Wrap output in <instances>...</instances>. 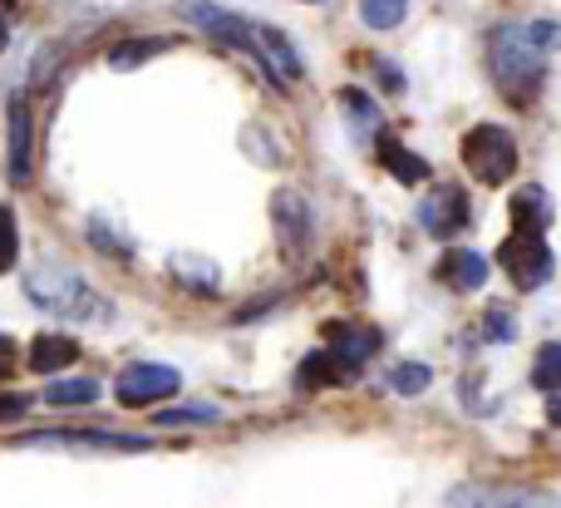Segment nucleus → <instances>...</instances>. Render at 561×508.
<instances>
[{
	"label": "nucleus",
	"mask_w": 561,
	"mask_h": 508,
	"mask_svg": "<svg viewBox=\"0 0 561 508\" xmlns=\"http://www.w3.org/2000/svg\"><path fill=\"white\" fill-rule=\"evenodd\" d=\"M45 400L49 405H94L99 400V381H89V375H69V381L45 385Z\"/></svg>",
	"instance_id": "412c9836"
},
{
	"label": "nucleus",
	"mask_w": 561,
	"mask_h": 508,
	"mask_svg": "<svg viewBox=\"0 0 561 508\" xmlns=\"http://www.w3.org/2000/svg\"><path fill=\"white\" fill-rule=\"evenodd\" d=\"M533 385L537 391H561V346L552 341V346H542V351H537V361H533Z\"/></svg>",
	"instance_id": "5701e85b"
},
{
	"label": "nucleus",
	"mask_w": 561,
	"mask_h": 508,
	"mask_svg": "<svg viewBox=\"0 0 561 508\" xmlns=\"http://www.w3.org/2000/svg\"><path fill=\"white\" fill-rule=\"evenodd\" d=\"M463 163L483 188H503L517 173V138L503 124H478L463 134Z\"/></svg>",
	"instance_id": "20e7f679"
},
{
	"label": "nucleus",
	"mask_w": 561,
	"mask_h": 508,
	"mask_svg": "<svg viewBox=\"0 0 561 508\" xmlns=\"http://www.w3.org/2000/svg\"><path fill=\"white\" fill-rule=\"evenodd\" d=\"M325 346L340 355V361H350L359 371V365L379 351V331H369V326H359V321H330L325 326Z\"/></svg>",
	"instance_id": "ddd939ff"
},
{
	"label": "nucleus",
	"mask_w": 561,
	"mask_h": 508,
	"mask_svg": "<svg viewBox=\"0 0 561 508\" xmlns=\"http://www.w3.org/2000/svg\"><path fill=\"white\" fill-rule=\"evenodd\" d=\"M527 35H533V45L542 49V55L561 49V25H557V20H533V25H527Z\"/></svg>",
	"instance_id": "bb28decb"
},
{
	"label": "nucleus",
	"mask_w": 561,
	"mask_h": 508,
	"mask_svg": "<svg viewBox=\"0 0 561 508\" xmlns=\"http://www.w3.org/2000/svg\"><path fill=\"white\" fill-rule=\"evenodd\" d=\"M183 10L193 25H203L207 35H217L222 45H237V49H247V55L256 59V65L266 69V75L276 79V84H296L300 75H306V65H300V55H296V45H290L280 30L272 25H262V20H247V15H237V10H222V5H213V0H183Z\"/></svg>",
	"instance_id": "f257e3e1"
},
{
	"label": "nucleus",
	"mask_w": 561,
	"mask_h": 508,
	"mask_svg": "<svg viewBox=\"0 0 561 508\" xmlns=\"http://www.w3.org/2000/svg\"><path fill=\"white\" fill-rule=\"evenodd\" d=\"M20 252V227H15V213L10 207H0V272H5L10 262H15Z\"/></svg>",
	"instance_id": "a878e982"
},
{
	"label": "nucleus",
	"mask_w": 561,
	"mask_h": 508,
	"mask_svg": "<svg viewBox=\"0 0 561 508\" xmlns=\"http://www.w3.org/2000/svg\"><path fill=\"white\" fill-rule=\"evenodd\" d=\"M168 272H173L178 282L187 286V292H207V296H213L217 286H222V272H217V267L207 262V257H193V252H178Z\"/></svg>",
	"instance_id": "a211bd4d"
},
{
	"label": "nucleus",
	"mask_w": 561,
	"mask_h": 508,
	"mask_svg": "<svg viewBox=\"0 0 561 508\" xmlns=\"http://www.w3.org/2000/svg\"><path fill=\"white\" fill-rule=\"evenodd\" d=\"M488 336H493V341H513V336H517L513 316H507L503 306H493V312H488Z\"/></svg>",
	"instance_id": "c85d7f7f"
},
{
	"label": "nucleus",
	"mask_w": 561,
	"mask_h": 508,
	"mask_svg": "<svg viewBox=\"0 0 561 508\" xmlns=\"http://www.w3.org/2000/svg\"><path fill=\"white\" fill-rule=\"evenodd\" d=\"M222 420V410L217 405H183V410H163L158 415V425H213Z\"/></svg>",
	"instance_id": "393cba45"
},
{
	"label": "nucleus",
	"mask_w": 561,
	"mask_h": 508,
	"mask_svg": "<svg viewBox=\"0 0 561 508\" xmlns=\"http://www.w3.org/2000/svg\"><path fill=\"white\" fill-rule=\"evenodd\" d=\"M178 385H183V375L173 371V365H158V361H134L118 371L114 381V395L124 410H144V405H158L168 400V395H178Z\"/></svg>",
	"instance_id": "423d86ee"
},
{
	"label": "nucleus",
	"mask_w": 561,
	"mask_h": 508,
	"mask_svg": "<svg viewBox=\"0 0 561 508\" xmlns=\"http://www.w3.org/2000/svg\"><path fill=\"white\" fill-rule=\"evenodd\" d=\"M513 223H517V233H537V237L552 227V197H547L542 183L517 188V197H513Z\"/></svg>",
	"instance_id": "2eb2a0df"
},
{
	"label": "nucleus",
	"mask_w": 561,
	"mask_h": 508,
	"mask_svg": "<svg viewBox=\"0 0 561 508\" xmlns=\"http://www.w3.org/2000/svg\"><path fill=\"white\" fill-rule=\"evenodd\" d=\"M89 237H94L104 252H114V257H128V252H134V242H128V237H114V233H108V223H99V217L89 223Z\"/></svg>",
	"instance_id": "cd10ccee"
},
{
	"label": "nucleus",
	"mask_w": 561,
	"mask_h": 508,
	"mask_svg": "<svg viewBox=\"0 0 561 508\" xmlns=\"http://www.w3.org/2000/svg\"><path fill=\"white\" fill-rule=\"evenodd\" d=\"M30 154H35V128H30V104L25 94H10L5 104V178L15 188L30 183Z\"/></svg>",
	"instance_id": "9d476101"
},
{
	"label": "nucleus",
	"mask_w": 561,
	"mask_h": 508,
	"mask_svg": "<svg viewBox=\"0 0 561 508\" xmlns=\"http://www.w3.org/2000/svg\"><path fill=\"white\" fill-rule=\"evenodd\" d=\"M10 371H15V341H10V336H0V381H5Z\"/></svg>",
	"instance_id": "7c9ffc66"
},
{
	"label": "nucleus",
	"mask_w": 561,
	"mask_h": 508,
	"mask_svg": "<svg viewBox=\"0 0 561 508\" xmlns=\"http://www.w3.org/2000/svg\"><path fill=\"white\" fill-rule=\"evenodd\" d=\"M272 217H276V242H280V252H286L290 262H300V257L310 252V242H316V217H310V203L296 193V188H276Z\"/></svg>",
	"instance_id": "1a4fd4ad"
},
{
	"label": "nucleus",
	"mask_w": 561,
	"mask_h": 508,
	"mask_svg": "<svg viewBox=\"0 0 561 508\" xmlns=\"http://www.w3.org/2000/svg\"><path fill=\"white\" fill-rule=\"evenodd\" d=\"M497 257H503L507 276L517 282V292H537V286H547V282H552V272H557L552 247H547L537 233H517V237H507L503 252H497Z\"/></svg>",
	"instance_id": "0eeeda50"
},
{
	"label": "nucleus",
	"mask_w": 561,
	"mask_h": 508,
	"mask_svg": "<svg viewBox=\"0 0 561 508\" xmlns=\"http://www.w3.org/2000/svg\"><path fill=\"white\" fill-rule=\"evenodd\" d=\"M340 104H345V118H350V134H365V138H375L379 134V109H375V99L365 94V89H340Z\"/></svg>",
	"instance_id": "6ab92c4d"
},
{
	"label": "nucleus",
	"mask_w": 561,
	"mask_h": 508,
	"mask_svg": "<svg viewBox=\"0 0 561 508\" xmlns=\"http://www.w3.org/2000/svg\"><path fill=\"white\" fill-rule=\"evenodd\" d=\"M379 163H385V173L399 178V183H424L428 178V163L419 154H409L399 138H379Z\"/></svg>",
	"instance_id": "f3484780"
},
{
	"label": "nucleus",
	"mask_w": 561,
	"mask_h": 508,
	"mask_svg": "<svg viewBox=\"0 0 561 508\" xmlns=\"http://www.w3.org/2000/svg\"><path fill=\"white\" fill-rule=\"evenodd\" d=\"M75 361H79V346L69 341V336H39V341L30 346V371H39V375H55Z\"/></svg>",
	"instance_id": "dca6fc26"
},
{
	"label": "nucleus",
	"mask_w": 561,
	"mask_h": 508,
	"mask_svg": "<svg viewBox=\"0 0 561 508\" xmlns=\"http://www.w3.org/2000/svg\"><path fill=\"white\" fill-rule=\"evenodd\" d=\"M355 365L350 361H340L335 351H330V346H320V351H310L306 361L296 365V391H335V385H350L355 381Z\"/></svg>",
	"instance_id": "f8f14e48"
},
{
	"label": "nucleus",
	"mask_w": 561,
	"mask_h": 508,
	"mask_svg": "<svg viewBox=\"0 0 561 508\" xmlns=\"http://www.w3.org/2000/svg\"><path fill=\"white\" fill-rule=\"evenodd\" d=\"M428 381H434V371H428V365H419V361H404V365H394V371H389V391H394V395H424Z\"/></svg>",
	"instance_id": "4be33fe9"
},
{
	"label": "nucleus",
	"mask_w": 561,
	"mask_h": 508,
	"mask_svg": "<svg viewBox=\"0 0 561 508\" xmlns=\"http://www.w3.org/2000/svg\"><path fill=\"white\" fill-rule=\"evenodd\" d=\"M404 10H409V0H359V15H365L369 30L399 25V20H404Z\"/></svg>",
	"instance_id": "b1692460"
},
{
	"label": "nucleus",
	"mask_w": 561,
	"mask_h": 508,
	"mask_svg": "<svg viewBox=\"0 0 561 508\" xmlns=\"http://www.w3.org/2000/svg\"><path fill=\"white\" fill-rule=\"evenodd\" d=\"M173 49V39H124V45H114L108 49V69H138V65H148L153 55H168Z\"/></svg>",
	"instance_id": "aec40b11"
},
{
	"label": "nucleus",
	"mask_w": 561,
	"mask_h": 508,
	"mask_svg": "<svg viewBox=\"0 0 561 508\" xmlns=\"http://www.w3.org/2000/svg\"><path fill=\"white\" fill-rule=\"evenodd\" d=\"M5 39H10V30H5V25H0V45H5Z\"/></svg>",
	"instance_id": "72a5a7b5"
},
{
	"label": "nucleus",
	"mask_w": 561,
	"mask_h": 508,
	"mask_svg": "<svg viewBox=\"0 0 561 508\" xmlns=\"http://www.w3.org/2000/svg\"><path fill=\"white\" fill-rule=\"evenodd\" d=\"M25 410H30L25 395H5V400H0V420H15V415H25Z\"/></svg>",
	"instance_id": "c756f323"
},
{
	"label": "nucleus",
	"mask_w": 561,
	"mask_h": 508,
	"mask_svg": "<svg viewBox=\"0 0 561 508\" xmlns=\"http://www.w3.org/2000/svg\"><path fill=\"white\" fill-rule=\"evenodd\" d=\"M10 450H69V454H148V434H114V430H35L15 434Z\"/></svg>",
	"instance_id": "39448f33"
},
{
	"label": "nucleus",
	"mask_w": 561,
	"mask_h": 508,
	"mask_svg": "<svg viewBox=\"0 0 561 508\" xmlns=\"http://www.w3.org/2000/svg\"><path fill=\"white\" fill-rule=\"evenodd\" d=\"M444 508H561V499L527 484H458Z\"/></svg>",
	"instance_id": "6e6552de"
},
{
	"label": "nucleus",
	"mask_w": 561,
	"mask_h": 508,
	"mask_svg": "<svg viewBox=\"0 0 561 508\" xmlns=\"http://www.w3.org/2000/svg\"><path fill=\"white\" fill-rule=\"evenodd\" d=\"M379 79H385V89H404V75H394V65H385V59H379Z\"/></svg>",
	"instance_id": "2f4dec72"
},
{
	"label": "nucleus",
	"mask_w": 561,
	"mask_h": 508,
	"mask_svg": "<svg viewBox=\"0 0 561 508\" xmlns=\"http://www.w3.org/2000/svg\"><path fill=\"white\" fill-rule=\"evenodd\" d=\"M419 227L428 237H458L468 227V193L454 183H438L434 193L419 203Z\"/></svg>",
	"instance_id": "9b49d317"
},
{
	"label": "nucleus",
	"mask_w": 561,
	"mask_h": 508,
	"mask_svg": "<svg viewBox=\"0 0 561 508\" xmlns=\"http://www.w3.org/2000/svg\"><path fill=\"white\" fill-rule=\"evenodd\" d=\"M547 425H561V391L547 395Z\"/></svg>",
	"instance_id": "473e14b6"
},
{
	"label": "nucleus",
	"mask_w": 561,
	"mask_h": 508,
	"mask_svg": "<svg viewBox=\"0 0 561 508\" xmlns=\"http://www.w3.org/2000/svg\"><path fill=\"white\" fill-rule=\"evenodd\" d=\"M25 296L39 306V312L69 316V321H104V296H99L79 272H69V267H59V262L30 267Z\"/></svg>",
	"instance_id": "7ed1b4c3"
},
{
	"label": "nucleus",
	"mask_w": 561,
	"mask_h": 508,
	"mask_svg": "<svg viewBox=\"0 0 561 508\" xmlns=\"http://www.w3.org/2000/svg\"><path fill=\"white\" fill-rule=\"evenodd\" d=\"M488 65H493V79L513 104H527V99L542 89V75H547V55L533 45L527 25H503L493 30L488 39Z\"/></svg>",
	"instance_id": "f03ea898"
},
{
	"label": "nucleus",
	"mask_w": 561,
	"mask_h": 508,
	"mask_svg": "<svg viewBox=\"0 0 561 508\" xmlns=\"http://www.w3.org/2000/svg\"><path fill=\"white\" fill-rule=\"evenodd\" d=\"M438 282L454 286V292H478L488 282V257L473 247H454V252L438 262Z\"/></svg>",
	"instance_id": "4468645a"
}]
</instances>
